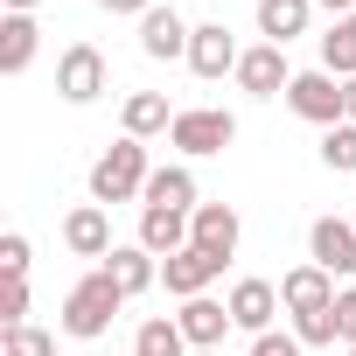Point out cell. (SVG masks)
Here are the masks:
<instances>
[{
	"mask_svg": "<svg viewBox=\"0 0 356 356\" xmlns=\"http://www.w3.org/2000/svg\"><path fill=\"white\" fill-rule=\"evenodd\" d=\"M335 321H342V349H356V286H335Z\"/></svg>",
	"mask_w": 356,
	"mask_h": 356,
	"instance_id": "cell-29",
	"label": "cell"
},
{
	"mask_svg": "<svg viewBox=\"0 0 356 356\" xmlns=\"http://www.w3.org/2000/svg\"><path fill=\"white\" fill-rule=\"evenodd\" d=\"M293 335H300V349H335V342H342L335 300H328V307H314V314H293Z\"/></svg>",
	"mask_w": 356,
	"mask_h": 356,
	"instance_id": "cell-24",
	"label": "cell"
},
{
	"mask_svg": "<svg viewBox=\"0 0 356 356\" xmlns=\"http://www.w3.org/2000/svg\"><path fill=\"white\" fill-rule=\"evenodd\" d=\"M286 105L307 119V126H342V77H328V70H300L293 84H286Z\"/></svg>",
	"mask_w": 356,
	"mask_h": 356,
	"instance_id": "cell-5",
	"label": "cell"
},
{
	"mask_svg": "<svg viewBox=\"0 0 356 356\" xmlns=\"http://www.w3.org/2000/svg\"><path fill=\"white\" fill-rule=\"evenodd\" d=\"M300 70L286 63V49L280 42H259V49H245V63H238V84L252 91V98H286V84H293Z\"/></svg>",
	"mask_w": 356,
	"mask_h": 356,
	"instance_id": "cell-9",
	"label": "cell"
},
{
	"mask_svg": "<svg viewBox=\"0 0 356 356\" xmlns=\"http://www.w3.org/2000/svg\"><path fill=\"white\" fill-rule=\"evenodd\" d=\"M189 22L182 15H175V8H154L147 22H140V56H154V63H175V56H182L189 63Z\"/></svg>",
	"mask_w": 356,
	"mask_h": 356,
	"instance_id": "cell-13",
	"label": "cell"
},
{
	"mask_svg": "<svg viewBox=\"0 0 356 356\" xmlns=\"http://www.w3.org/2000/svg\"><path fill=\"white\" fill-rule=\"evenodd\" d=\"M0 273H29V238H22V231L0 238Z\"/></svg>",
	"mask_w": 356,
	"mask_h": 356,
	"instance_id": "cell-30",
	"label": "cell"
},
{
	"mask_svg": "<svg viewBox=\"0 0 356 356\" xmlns=\"http://www.w3.org/2000/svg\"><path fill=\"white\" fill-rule=\"evenodd\" d=\"M98 8H105V15H133V22H147L161 0H98Z\"/></svg>",
	"mask_w": 356,
	"mask_h": 356,
	"instance_id": "cell-31",
	"label": "cell"
},
{
	"mask_svg": "<svg viewBox=\"0 0 356 356\" xmlns=\"http://www.w3.org/2000/svg\"><path fill=\"white\" fill-rule=\"evenodd\" d=\"M328 300H335V273H321L314 259L280 280V307H286V314H314V307H328Z\"/></svg>",
	"mask_w": 356,
	"mask_h": 356,
	"instance_id": "cell-15",
	"label": "cell"
},
{
	"mask_svg": "<svg viewBox=\"0 0 356 356\" xmlns=\"http://www.w3.org/2000/svg\"><path fill=\"white\" fill-rule=\"evenodd\" d=\"M119 307H126L119 280H112L105 266H91V273H84V280L63 293V314H56V328H63V335H77V342H98V335H112Z\"/></svg>",
	"mask_w": 356,
	"mask_h": 356,
	"instance_id": "cell-1",
	"label": "cell"
},
{
	"mask_svg": "<svg viewBox=\"0 0 356 356\" xmlns=\"http://www.w3.org/2000/svg\"><path fill=\"white\" fill-rule=\"evenodd\" d=\"M273 314H280V286H273V280H238V286H231V321H238L245 335H266Z\"/></svg>",
	"mask_w": 356,
	"mask_h": 356,
	"instance_id": "cell-16",
	"label": "cell"
},
{
	"mask_svg": "<svg viewBox=\"0 0 356 356\" xmlns=\"http://www.w3.org/2000/svg\"><path fill=\"white\" fill-rule=\"evenodd\" d=\"M252 356H300V335L293 328H266V335H252Z\"/></svg>",
	"mask_w": 356,
	"mask_h": 356,
	"instance_id": "cell-28",
	"label": "cell"
},
{
	"mask_svg": "<svg viewBox=\"0 0 356 356\" xmlns=\"http://www.w3.org/2000/svg\"><path fill=\"white\" fill-rule=\"evenodd\" d=\"M238 63H245V49H238V35H231L224 22H203V29L189 35V70H196L203 84H217V77H238Z\"/></svg>",
	"mask_w": 356,
	"mask_h": 356,
	"instance_id": "cell-7",
	"label": "cell"
},
{
	"mask_svg": "<svg viewBox=\"0 0 356 356\" xmlns=\"http://www.w3.org/2000/svg\"><path fill=\"white\" fill-rule=\"evenodd\" d=\"M349 356H356V349H349Z\"/></svg>",
	"mask_w": 356,
	"mask_h": 356,
	"instance_id": "cell-36",
	"label": "cell"
},
{
	"mask_svg": "<svg viewBox=\"0 0 356 356\" xmlns=\"http://www.w3.org/2000/svg\"><path fill=\"white\" fill-rule=\"evenodd\" d=\"M224 273V259H210V252H175V259H161V286L175 293V300H196V293H210V280Z\"/></svg>",
	"mask_w": 356,
	"mask_h": 356,
	"instance_id": "cell-12",
	"label": "cell"
},
{
	"mask_svg": "<svg viewBox=\"0 0 356 356\" xmlns=\"http://www.w3.org/2000/svg\"><path fill=\"white\" fill-rule=\"evenodd\" d=\"M35 49H42L35 15H0V77H22L35 63Z\"/></svg>",
	"mask_w": 356,
	"mask_h": 356,
	"instance_id": "cell-17",
	"label": "cell"
},
{
	"mask_svg": "<svg viewBox=\"0 0 356 356\" xmlns=\"http://www.w3.org/2000/svg\"><path fill=\"white\" fill-rule=\"evenodd\" d=\"M168 140H175L182 161H203V154H224V147L238 140V119H231L224 105H189V112H175Z\"/></svg>",
	"mask_w": 356,
	"mask_h": 356,
	"instance_id": "cell-3",
	"label": "cell"
},
{
	"mask_svg": "<svg viewBox=\"0 0 356 356\" xmlns=\"http://www.w3.org/2000/svg\"><path fill=\"white\" fill-rule=\"evenodd\" d=\"M140 210H182V217H196V175H189V161H168V168H154V175H147V196H140Z\"/></svg>",
	"mask_w": 356,
	"mask_h": 356,
	"instance_id": "cell-14",
	"label": "cell"
},
{
	"mask_svg": "<svg viewBox=\"0 0 356 356\" xmlns=\"http://www.w3.org/2000/svg\"><path fill=\"white\" fill-rule=\"evenodd\" d=\"M314 8H328V15L342 22V15H356V0H314Z\"/></svg>",
	"mask_w": 356,
	"mask_h": 356,
	"instance_id": "cell-33",
	"label": "cell"
},
{
	"mask_svg": "<svg viewBox=\"0 0 356 356\" xmlns=\"http://www.w3.org/2000/svg\"><path fill=\"white\" fill-rule=\"evenodd\" d=\"M105 56L91 49V42H70L63 56H56V98L63 105H91V98H105Z\"/></svg>",
	"mask_w": 356,
	"mask_h": 356,
	"instance_id": "cell-4",
	"label": "cell"
},
{
	"mask_svg": "<svg viewBox=\"0 0 356 356\" xmlns=\"http://www.w3.org/2000/svg\"><path fill=\"white\" fill-rule=\"evenodd\" d=\"M119 126H126V140H154V133H168V126H175V112H168V98H161V91H126Z\"/></svg>",
	"mask_w": 356,
	"mask_h": 356,
	"instance_id": "cell-20",
	"label": "cell"
},
{
	"mask_svg": "<svg viewBox=\"0 0 356 356\" xmlns=\"http://www.w3.org/2000/svg\"><path fill=\"white\" fill-rule=\"evenodd\" d=\"M0 8H8V15H35V8H42V0H0Z\"/></svg>",
	"mask_w": 356,
	"mask_h": 356,
	"instance_id": "cell-34",
	"label": "cell"
},
{
	"mask_svg": "<svg viewBox=\"0 0 356 356\" xmlns=\"http://www.w3.org/2000/svg\"><path fill=\"white\" fill-rule=\"evenodd\" d=\"M196 356H224V349H196Z\"/></svg>",
	"mask_w": 356,
	"mask_h": 356,
	"instance_id": "cell-35",
	"label": "cell"
},
{
	"mask_svg": "<svg viewBox=\"0 0 356 356\" xmlns=\"http://www.w3.org/2000/svg\"><path fill=\"white\" fill-rule=\"evenodd\" d=\"M321 168H328V175H356V126H349V119L321 133Z\"/></svg>",
	"mask_w": 356,
	"mask_h": 356,
	"instance_id": "cell-25",
	"label": "cell"
},
{
	"mask_svg": "<svg viewBox=\"0 0 356 356\" xmlns=\"http://www.w3.org/2000/svg\"><path fill=\"white\" fill-rule=\"evenodd\" d=\"M154 259H175V252H189V217L182 210H140V238Z\"/></svg>",
	"mask_w": 356,
	"mask_h": 356,
	"instance_id": "cell-19",
	"label": "cell"
},
{
	"mask_svg": "<svg viewBox=\"0 0 356 356\" xmlns=\"http://www.w3.org/2000/svg\"><path fill=\"white\" fill-rule=\"evenodd\" d=\"M0 356H56V335L22 321V328H0Z\"/></svg>",
	"mask_w": 356,
	"mask_h": 356,
	"instance_id": "cell-26",
	"label": "cell"
},
{
	"mask_svg": "<svg viewBox=\"0 0 356 356\" xmlns=\"http://www.w3.org/2000/svg\"><path fill=\"white\" fill-rule=\"evenodd\" d=\"M105 273L119 280V293H126V300H140V293H147V286L161 280V259H154L147 245H112V259H105Z\"/></svg>",
	"mask_w": 356,
	"mask_h": 356,
	"instance_id": "cell-18",
	"label": "cell"
},
{
	"mask_svg": "<svg viewBox=\"0 0 356 356\" xmlns=\"http://www.w3.org/2000/svg\"><path fill=\"white\" fill-rule=\"evenodd\" d=\"M342 119H349V126H356V77H349V84H342Z\"/></svg>",
	"mask_w": 356,
	"mask_h": 356,
	"instance_id": "cell-32",
	"label": "cell"
},
{
	"mask_svg": "<svg viewBox=\"0 0 356 356\" xmlns=\"http://www.w3.org/2000/svg\"><path fill=\"white\" fill-rule=\"evenodd\" d=\"M147 175H154V161H147V140H112L98 161H91V203H133V196H147Z\"/></svg>",
	"mask_w": 356,
	"mask_h": 356,
	"instance_id": "cell-2",
	"label": "cell"
},
{
	"mask_svg": "<svg viewBox=\"0 0 356 356\" xmlns=\"http://www.w3.org/2000/svg\"><path fill=\"white\" fill-rule=\"evenodd\" d=\"M182 335H189V349H224V335L238 328L231 321V300H210V293H196V300H182Z\"/></svg>",
	"mask_w": 356,
	"mask_h": 356,
	"instance_id": "cell-10",
	"label": "cell"
},
{
	"mask_svg": "<svg viewBox=\"0 0 356 356\" xmlns=\"http://www.w3.org/2000/svg\"><path fill=\"white\" fill-rule=\"evenodd\" d=\"M307 22H314V0H259V35L266 42H293V35H307Z\"/></svg>",
	"mask_w": 356,
	"mask_h": 356,
	"instance_id": "cell-21",
	"label": "cell"
},
{
	"mask_svg": "<svg viewBox=\"0 0 356 356\" xmlns=\"http://www.w3.org/2000/svg\"><path fill=\"white\" fill-rule=\"evenodd\" d=\"M63 245L77 252V259H112V217H105V203H77L70 217H63Z\"/></svg>",
	"mask_w": 356,
	"mask_h": 356,
	"instance_id": "cell-11",
	"label": "cell"
},
{
	"mask_svg": "<svg viewBox=\"0 0 356 356\" xmlns=\"http://www.w3.org/2000/svg\"><path fill=\"white\" fill-rule=\"evenodd\" d=\"M238 238H245V224H238V210L231 203H196V217H189V245L196 252H210V259H238Z\"/></svg>",
	"mask_w": 356,
	"mask_h": 356,
	"instance_id": "cell-8",
	"label": "cell"
},
{
	"mask_svg": "<svg viewBox=\"0 0 356 356\" xmlns=\"http://www.w3.org/2000/svg\"><path fill=\"white\" fill-rule=\"evenodd\" d=\"M0 321L8 328L29 321V273H8V286H0Z\"/></svg>",
	"mask_w": 356,
	"mask_h": 356,
	"instance_id": "cell-27",
	"label": "cell"
},
{
	"mask_svg": "<svg viewBox=\"0 0 356 356\" xmlns=\"http://www.w3.org/2000/svg\"><path fill=\"white\" fill-rule=\"evenodd\" d=\"M133 356H196V349H189V335H182L175 314H147L140 335H133Z\"/></svg>",
	"mask_w": 356,
	"mask_h": 356,
	"instance_id": "cell-22",
	"label": "cell"
},
{
	"mask_svg": "<svg viewBox=\"0 0 356 356\" xmlns=\"http://www.w3.org/2000/svg\"><path fill=\"white\" fill-rule=\"evenodd\" d=\"M321 70H328V77H342V84L356 77V15H342V22L321 35Z\"/></svg>",
	"mask_w": 356,
	"mask_h": 356,
	"instance_id": "cell-23",
	"label": "cell"
},
{
	"mask_svg": "<svg viewBox=\"0 0 356 356\" xmlns=\"http://www.w3.org/2000/svg\"><path fill=\"white\" fill-rule=\"evenodd\" d=\"M307 259H314L321 273L349 280V273H356V217H314V224H307Z\"/></svg>",
	"mask_w": 356,
	"mask_h": 356,
	"instance_id": "cell-6",
	"label": "cell"
}]
</instances>
